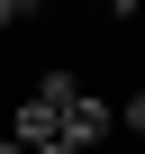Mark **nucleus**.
<instances>
[{
  "label": "nucleus",
  "instance_id": "obj_3",
  "mask_svg": "<svg viewBox=\"0 0 145 154\" xmlns=\"http://www.w3.org/2000/svg\"><path fill=\"white\" fill-rule=\"evenodd\" d=\"M118 127H127V136H145V91H136V100L118 109Z\"/></svg>",
  "mask_w": 145,
  "mask_h": 154
},
{
  "label": "nucleus",
  "instance_id": "obj_6",
  "mask_svg": "<svg viewBox=\"0 0 145 154\" xmlns=\"http://www.w3.org/2000/svg\"><path fill=\"white\" fill-rule=\"evenodd\" d=\"M9 9H18V18H27V9H45V0H9Z\"/></svg>",
  "mask_w": 145,
  "mask_h": 154
},
{
  "label": "nucleus",
  "instance_id": "obj_2",
  "mask_svg": "<svg viewBox=\"0 0 145 154\" xmlns=\"http://www.w3.org/2000/svg\"><path fill=\"white\" fill-rule=\"evenodd\" d=\"M9 145H27V154L54 145V100H45V91H27V100L9 109Z\"/></svg>",
  "mask_w": 145,
  "mask_h": 154
},
{
  "label": "nucleus",
  "instance_id": "obj_7",
  "mask_svg": "<svg viewBox=\"0 0 145 154\" xmlns=\"http://www.w3.org/2000/svg\"><path fill=\"white\" fill-rule=\"evenodd\" d=\"M0 154H27V145H9V136H0Z\"/></svg>",
  "mask_w": 145,
  "mask_h": 154
},
{
  "label": "nucleus",
  "instance_id": "obj_1",
  "mask_svg": "<svg viewBox=\"0 0 145 154\" xmlns=\"http://www.w3.org/2000/svg\"><path fill=\"white\" fill-rule=\"evenodd\" d=\"M36 91L54 100V145H72V154H100V145L118 136V109H109L100 91H82L72 72H45Z\"/></svg>",
  "mask_w": 145,
  "mask_h": 154
},
{
  "label": "nucleus",
  "instance_id": "obj_4",
  "mask_svg": "<svg viewBox=\"0 0 145 154\" xmlns=\"http://www.w3.org/2000/svg\"><path fill=\"white\" fill-rule=\"evenodd\" d=\"M109 18H145V0H109Z\"/></svg>",
  "mask_w": 145,
  "mask_h": 154
},
{
  "label": "nucleus",
  "instance_id": "obj_8",
  "mask_svg": "<svg viewBox=\"0 0 145 154\" xmlns=\"http://www.w3.org/2000/svg\"><path fill=\"white\" fill-rule=\"evenodd\" d=\"M45 154H72V145H45Z\"/></svg>",
  "mask_w": 145,
  "mask_h": 154
},
{
  "label": "nucleus",
  "instance_id": "obj_5",
  "mask_svg": "<svg viewBox=\"0 0 145 154\" xmlns=\"http://www.w3.org/2000/svg\"><path fill=\"white\" fill-rule=\"evenodd\" d=\"M0 27H18V9H9V0H0Z\"/></svg>",
  "mask_w": 145,
  "mask_h": 154
}]
</instances>
